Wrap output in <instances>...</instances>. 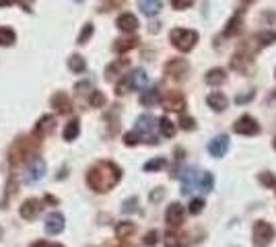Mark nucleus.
<instances>
[{
	"mask_svg": "<svg viewBox=\"0 0 276 247\" xmlns=\"http://www.w3.org/2000/svg\"><path fill=\"white\" fill-rule=\"evenodd\" d=\"M117 27L122 31H126V33H132V31L138 29V19L132 13H124V15L117 17Z\"/></svg>",
	"mask_w": 276,
	"mask_h": 247,
	"instance_id": "18",
	"label": "nucleus"
},
{
	"mask_svg": "<svg viewBox=\"0 0 276 247\" xmlns=\"http://www.w3.org/2000/svg\"><path fill=\"white\" fill-rule=\"evenodd\" d=\"M159 128H161V132H163L165 138H173L175 136V124L169 117H161L159 119Z\"/></svg>",
	"mask_w": 276,
	"mask_h": 247,
	"instance_id": "33",
	"label": "nucleus"
},
{
	"mask_svg": "<svg viewBox=\"0 0 276 247\" xmlns=\"http://www.w3.org/2000/svg\"><path fill=\"white\" fill-rule=\"evenodd\" d=\"M274 148H276V138H274Z\"/></svg>",
	"mask_w": 276,
	"mask_h": 247,
	"instance_id": "55",
	"label": "nucleus"
},
{
	"mask_svg": "<svg viewBox=\"0 0 276 247\" xmlns=\"http://www.w3.org/2000/svg\"><path fill=\"white\" fill-rule=\"evenodd\" d=\"M52 107L58 111V113H70L72 111V101H70V97L66 95V93H62V91H58V93H54L52 95Z\"/></svg>",
	"mask_w": 276,
	"mask_h": 247,
	"instance_id": "14",
	"label": "nucleus"
},
{
	"mask_svg": "<svg viewBox=\"0 0 276 247\" xmlns=\"http://www.w3.org/2000/svg\"><path fill=\"white\" fill-rule=\"evenodd\" d=\"M128 89H130V85H128V78L115 85V93H117V95H126V93H128Z\"/></svg>",
	"mask_w": 276,
	"mask_h": 247,
	"instance_id": "46",
	"label": "nucleus"
},
{
	"mask_svg": "<svg viewBox=\"0 0 276 247\" xmlns=\"http://www.w3.org/2000/svg\"><path fill=\"white\" fill-rule=\"evenodd\" d=\"M241 25H243V15L239 13V15H235L229 23H227V29H225V35L227 37H233V35H237L239 31H241Z\"/></svg>",
	"mask_w": 276,
	"mask_h": 247,
	"instance_id": "28",
	"label": "nucleus"
},
{
	"mask_svg": "<svg viewBox=\"0 0 276 247\" xmlns=\"http://www.w3.org/2000/svg\"><path fill=\"white\" fill-rule=\"evenodd\" d=\"M188 72H190V64L183 58H171L167 64H165V74L169 78L177 80V83H181L183 78H186Z\"/></svg>",
	"mask_w": 276,
	"mask_h": 247,
	"instance_id": "6",
	"label": "nucleus"
},
{
	"mask_svg": "<svg viewBox=\"0 0 276 247\" xmlns=\"http://www.w3.org/2000/svg\"><path fill=\"white\" fill-rule=\"evenodd\" d=\"M252 42L258 44V48H264V46H270L276 42V31H262V33H258Z\"/></svg>",
	"mask_w": 276,
	"mask_h": 247,
	"instance_id": "32",
	"label": "nucleus"
},
{
	"mask_svg": "<svg viewBox=\"0 0 276 247\" xmlns=\"http://www.w3.org/2000/svg\"><path fill=\"white\" fill-rule=\"evenodd\" d=\"M227 150H229V136H227V134H221V136L212 138V140L208 142V152L212 154L214 159L225 157Z\"/></svg>",
	"mask_w": 276,
	"mask_h": 247,
	"instance_id": "9",
	"label": "nucleus"
},
{
	"mask_svg": "<svg viewBox=\"0 0 276 247\" xmlns=\"http://www.w3.org/2000/svg\"><path fill=\"white\" fill-rule=\"evenodd\" d=\"M13 3H17V0H0V7H11Z\"/></svg>",
	"mask_w": 276,
	"mask_h": 247,
	"instance_id": "51",
	"label": "nucleus"
},
{
	"mask_svg": "<svg viewBox=\"0 0 276 247\" xmlns=\"http://www.w3.org/2000/svg\"><path fill=\"white\" fill-rule=\"evenodd\" d=\"M126 0H103V5H105V11H111V9H120L122 5H124Z\"/></svg>",
	"mask_w": 276,
	"mask_h": 247,
	"instance_id": "45",
	"label": "nucleus"
},
{
	"mask_svg": "<svg viewBox=\"0 0 276 247\" xmlns=\"http://www.w3.org/2000/svg\"><path fill=\"white\" fill-rule=\"evenodd\" d=\"M194 5V0H171V7L175 9V11H186L188 7H192Z\"/></svg>",
	"mask_w": 276,
	"mask_h": 247,
	"instance_id": "42",
	"label": "nucleus"
},
{
	"mask_svg": "<svg viewBox=\"0 0 276 247\" xmlns=\"http://www.w3.org/2000/svg\"><path fill=\"white\" fill-rule=\"evenodd\" d=\"M124 144L126 146H136V144H140V134L134 130V132H128L126 136H124Z\"/></svg>",
	"mask_w": 276,
	"mask_h": 247,
	"instance_id": "41",
	"label": "nucleus"
},
{
	"mask_svg": "<svg viewBox=\"0 0 276 247\" xmlns=\"http://www.w3.org/2000/svg\"><path fill=\"white\" fill-rule=\"evenodd\" d=\"M146 83H148V76H146V72L144 70H132L130 72V76H128V85H130V89H144L146 87Z\"/></svg>",
	"mask_w": 276,
	"mask_h": 247,
	"instance_id": "20",
	"label": "nucleus"
},
{
	"mask_svg": "<svg viewBox=\"0 0 276 247\" xmlns=\"http://www.w3.org/2000/svg\"><path fill=\"white\" fill-rule=\"evenodd\" d=\"M140 103L144 105V107H152L155 103H159V89H146V91H142V95H140Z\"/></svg>",
	"mask_w": 276,
	"mask_h": 247,
	"instance_id": "25",
	"label": "nucleus"
},
{
	"mask_svg": "<svg viewBox=\"0 0 276 247\" xmlns=\"http://www.w3.org/2000/svg\"><path fill=\"white\" fill-rule=\"evenodd\" d=\"M274 235H276V231H274V227L270 223H266V221H256L254 223V229H252V241H254V245L266 247V245H270L274 241Z\"/></svg>",
	"mask_w": 276,
	"mask_h": 247,
	"instance_id": "3",
	"label": "nucleus"
},
{
	"mask_svg": "<svg viewBox=\"0 0 276 247\" xmlns=\"http://www.w3.org/2000/svg\"><path fill=\"white\" fill-rule=\"evenodd\" d=\"M33 140H37V138H33ZM31 138H17V142L11 146V165L15 167V165H19L25 157H29V154L33 152V146L37 144V142H33Z\"/></svg>",
	"mask_w": 276,
	"mask_h": 247,
	"instance_id": "4",
	"label": "nucleus"
},
{
	"mask_svg": "<svg viewBox=\"0 0 276 247\" xmlns=\"http://www.w3.org/2000/svg\"><path fill=\"white\" fill-rule=\"evenodd\" d=\"M233 130L241 136H256L260 132V126L258 121L252 117V115H241L235 124H233Z\"/></svg>",
	"mask_w": 276,
	"mask_h": 247,
	"instance_id": "7",
	"label": "nucleus"
},
{
	"mask_svg": "<svg viewBox=\"0 0 276 247\" xmlns=\"http://www.w3.org/2000/svg\"><path fill=\"white\" fill-rule=\"evenodd\" d=\"M122 212H124V214H132V212H138V198H136V196L128 198L124 204H122Z\"/></svg>",
	"mask_w": 276,
	"mask_h": 247,
	"instance_id": "35",
	"label": "nucleus"
},
{
	"mask_svg": "<svg viewBox=\"0 0 276 247\" xmlns=\"http://www.w3.org/2000/svg\"><path fill=\"white\" fill-rule=\"evenodd\" d=\"M152 130H155V117H152V115L144 113V115H140L136 119V132L138 134H146L148 136Z\"/></svg>",
	"mask_w": 276,
	"mask_h": 247,
	"instance_id": "19",
	"label": "nucleus"
},
{
	"mask_svg": "<svg viewBox=\"0 0 276 247\" xmlns=\"http://www.w3.org/2000/svg\"><path fill=\"white\" fill-rule=\"evenodd\" d=\"M64 231V216L60 212H52L46 219V233L48 235H60Z\"/></svg>",
	"mask_w": 276,
	"mask_h": 247,
	"instance_id": "15",
	"label": "nucleus"
},
{
	"mask_svg": "<svg viewBox=\"0 0 276 247\" xmlns=\"http://www.w3.org/2000/svg\"><path fill=\"white\" fill-rule=\"evenodd\" d=\"M274 190H276V185H274Z\"/></svg>",
	"mask_w": 276,
	"mask_h": 247,
	"instance_id": "56",
	"label": "nucleus"
},
{
	"mask_svg": "<svg viewBox=\"0 0 276 247\" xmlns=\"http://www.w3.org/2000/svg\"><path fill=\"white\" fill-rule=\"evenodd\" d=\"M68 68H70L72 72L81 74V72H85V68H87V62H85V58H83V56L72 54V56L68 58Z\"/></svg>",
	"mask_w": 276,
	"mask_h": 247,
	"instance_id": "29",
	"label": "nucleus"
},
{
	"mask_svg": "<svg viewBox=\"0 0 276 247\" xmlns=\"http://www.w3.org/2000/svg\"><path fill=\"white\" fill-rule=\"evenodd\" d=\"M31 247H64V245H60V243H48V241H37V243H33Z\"/></svg>",
	"mask_w": 276,
	"mask_h": 247,
	"instance_id": "49",
	"label": "nucleus"
},
{
	"mask_svg": "<svg viewBox=\"0 0 276 247\" xmlns=\"http://www.w3.org/2000/svg\"><path fill=\"white\" fill-rule=\"evenodd\" d=\"M87 89H89V83H87V80L76 85V91H78V93H83V91H87Z\"/></svg>",
	"mask_w": 276,
	"mask_h": 247,
	"instance_id": "50",
	"label": "nucleus"
},
{
	"mask_svg": "<svg viewBox=\"0 0 276 247\" xmlns=\"http://www.w3.org/2000/svg\"><path fill=\"white\" fill-rule=\"evenodd\" d=\"M138 46V37H126V39H115L113 44V50L120 52V54H124V52H130Z\"/></svg>",
	"mask_w": 276,
	"mask_h": 247,
	"instance_id": "26",
	"label": "nucleus"
},
{
	"mask_svg": "<svg viewBox=\"0 0 276 247\" xmlns=\"http://www.w3.org/2000/svg\"><path fill=\"white\" fill-rule=\"evenodd\" d=\"M78 132H81L78 119H70V121L66 124V128H64V140H66V142H72V140L78 136Z\"/></svg>",
	"mask_w": 276,
	"mask_h": 247,
	"instance_id": "31",
	"label": "nucleus"
},
{
	"mask_svg": "<svg viewBox=\"0 0 276 247\" xmlns=\"http://www.w3.org/2000/svg\"><path fill=\"white\" fill-rule=\"evenodd\" d=\"M89 105L91 107H103L105 105V95H103L101 91H93L89 95Z\"/></svg>",
	"mask_w": 276,
	"mask_h": 247,
	"instance_id": "34",
	"label": "nucleus"
},
{
	"mask_svg": "<svg viewBox=\"0 0 276 247\" xmlns=\"http://www.w3.org/2000/svg\"><path fill=\"white\" fill-rule=\"evenodd\" d=\"M44 200H46V202H50V204H58V200H56L54 196H50V194H48V196H46Z\"/></svg>",
	"mask_w": 276,
	"mask_h": 247,
	"instance_id": "52",
	"label": "nucleus"
},
{
	"mask_svg": "<svg viewBox=\"0 0 276 247\" xmlns=\"http://www.w3.org/2000/svg\"><path fill=\"white\" fill-rule=\"evenodd\" d=\"M54 128H56V117L54 115H42L40 121L35 124V128H33V138L42 140V138L50 136L54 132Z\"/></svg>",
	"mask_w": 276,
	"mask_h": 247,
	"instance_id": "8",
	"label": "nucleus"
},
{
	"mask_svg": "<svg viewBox=\"0 0 276 247\" xmlns=\"http://www.w3.org/2000/svg\"><path fill=\"white\" fill-rule=\"evenodd\" d=\"M163 198H165V190H163V188H155V190L150 192V196H148V200H150V202H155V204H157V202H161Z\"/></svg>",
	"mask_w": 276,
	"mask_h": 247,
	"instance_id": "44",
	"label": "nucleus"
},
{
	"mask_svg": "<svg viewBox=\"0 0 276 247\" xmlns=\"http://www.w3.org/2000/svg\"><path fill=\"white\" fill-rule=\"evenodd\" d=\"M179 126H181V130L192 132V130H196V119L192 115H181L179 117Z\"/></svg>",
	"mask_w": 276,
	"mask_h": 247,
	"instance_id": "36",
	"label": "nucleus"
},
{
	"mask_svg": "<svg viewBox=\"0 0 276 247\" xmlns=\"http://www.w3.org/2000/svg\"><path fill=\"white\" fill-rule=\"evenodd\" d=\"M93 25H91V23H87L85 27H83V31H81V35H78V44L83 46V44H87L89 39H91V35H93Z\"/></svg>",
	"mask_w": 276,
	"mask_h": 247,
	"instance_id": "38",
	"label": "nucleus"
},
{
	"mask_svg": "<svg viewBox=\"0 0 276 247\" xmlns=\"http://www.w3.org/2000/svg\"><path fill=\"white\" fill-rule=\"evenodd\" d=\"M128 66H130V60H128V58H120V60L111 62V64L105 68V78H107V80H113L115 76H120L122 72H124Z\"/></svg>",
	"mask_w": 276,
	"mask_h": 247,
	"instance_id": "17",
	"label": "nucleus"
},
{
	"mask_svg": "<svg viewBox=\"0 0 276 247\" xmlns=\"http://www.w3.org/2000/svg\"><path fill=\"white\" fill-rule=\"evenodd\" d=\"M163 167H165V159H161V157L144 163V171H148V173H150V171H159V169H163Z\"/></svg>",
	"mask_w": 276,
	"mask_h": 247,
	"instance_id": "37",
	"label": "nucleus"
},
{
	"mask_svg": "<svg viewBox=\"0 0 276 247\" xmlns=\"http://www.w3.org/2000/svg\"><path fill=\"white\" fill-rule=\"evenodd\" d=\"M120 179H122V169L111 161H99L87 171L89 188L97 194H105L113 190L120 183Z\"/></svg>",
	"mask_w": 276,
	"mask_h": 247,
	"instance_id": "1",
	"label": "nucleus"
},
{
	"mask_svg": "<svg viewBox=\"0 0 276 247\" xmlns=\"http://www.w3.org/2000/svg\"><path fill=\"white\" fill-rule=\"evenodd\" d=\"M163 107L169 111H183V107H186V97H183L179 91H169L163 97Z\"/></svg>",
	"mask_w": 276,
	"mask_h": 247,
	"instance_id": "12",
	"label": "nucleus"
},
{
	"mask_svg": "<svg viewBox=\"0 0 276 247\" xmlns=\"http://www.w3.org/2000/svg\"><path fill=\"white\" fill-rule=\"evenodd\" d=\"M15 42H17V33H15V31L11 27H0V46L9 48Z\"/></svg>",
	"mask_w": 276,
	"mask_h": 247,
	"instance_id": "30",
	"label": "nucleus"
},
{
	"mask_svg": "<svg viewBox=\"0 0 276 247\" xmlns=\"http://www.w3.org/2000/svg\"><path fill=\"white\" fill-rule=\"evenodd\" d=\"M46 175V161L42 157H29L27 165H25V181L27 183H35L40 179H44Z\"/></svg>",
	"mask_w": 276,
	"mask_h": 247,
	"instance_id": "5",
	"label": "nucleus"
},
{
	"mask_svg": "<svg viewBox=\"0 0 276 247\" xmlns=\"http://www.w3.org/2000/svg\"><path fill=\"white\" fill-rule=\"evenodd\" d=\"M138 7L146 17H155L161 11V0H138Z\"/></svg>",
	"mask_w": 276,
	"mask_h": 247,
	"instance_id": "22",
	"label": "nucleus"
},
{
	"mask_svg": "<svg viewBox=\"0 0 276 247\" xmlns=\"http://www.w3.org/2000/svg\"><path fill=\"white\" fill-rule=\"evenodd\" d=\"M206 103H208V107H210L212 111H225L227 105H229V99H227L225 93L214 91V93H210V95L206 97Z\"/></svg>",
	"mask_w": 276,
	"mask_h": 247,
	"instance_id": "16",
	"label": "nucleus"
},
{
	"mask_svg": "<svg viewBox=\"0 0 276 247\" xmlns=\"http://www.w3.org/2000/svg\"><path fill=\"white\" fill-rule=\"evenodd\" d=\"M169 39L179 52H190L198 44V33L194 29H173L169 33Z\"/></svg>",
	"mask_w": 276,
	"mask_h": 247,
	"instance_id": "2",
	"label": "nucleus"
},
{
	"mask_svg": "<svg viewBox=\"0 0 276 247\" xmlns=\"http://www.w3.org/2000/svg\"><path fill=\"white\" fill-rule=\"evenodd\" d=\"M206 85H210V87H217V85H223L225 80H227V72L223 70V68H212V70H208L206 72Z\"/></svg>",
	"mask_w": 276,
	"mask_h": 247,
	"instance_id": "21",
	"label": "nucleus"
},
{
	"mask_svg": "<svg viewBox=\"0 0 276 247\" xmlns=\"http://www.w3.org/2000/svg\"><path fill=\"white\" fill-rule=\"evenodd\" d=\"M212 188H214V177H212V173H208V171L200 173V177H198V190L204 192V194H208V192H212Z\"/></svg>",
	"mask_w": 276,
	"mask_h": 247,
	"instance_id": "27",
	"label": "nucleus"
},
{
	"mask_svg": "<svg viewBox=\"0 0 276 247\" xmlns=\"http://www.w3.org/2000/svg\"><path fill=\"white\" fill-rule=\"evenodd\" d=\"M165 245H167V247H188V237L169 231V233L165 235Z\"/></svg>",
	"mask_w": 276,
	"mask_h": 247,
	"instance_id": "24",
	"label": "nucleus"
},
{
	"mask_svg": "<svg viewBox=\"0 0 276 247\" xmlns=\"http://www.w3.org/2000/svg\"><path fill=\"white\" fill-rule=\"evenodd\" d=\"M120 247H130V245H120Z\"/></svg>",
	"mask_w": 276,
	"mask_h": 247,
	"instance_id": "54",
	"label": "nucleus"
},
{
	"mask_svg": "<svg viewBox=\"0 0 276 247\" xmlns=\"http://www.w3.org/2000/svg\"><path fill=\"white\" fill-rule=\"evenodd\" d=\"M17 3H19L27 13H31V11H33V0H17Z\"/></svg>",
	"mask_w": 276,
	"mask_h": 247,
	"instance_id": "48",
	"label": "nucleus"
},
{
	"mask_svg": "<svg viewBox=\"0 0 276 247\" xmlns=\"http://www.w3.org/2000/svg\"><path fill=\"white\" fill-rule=\"evenodd\" d=\"M254 97H256V91H250V93H245V95H237L235 101H237V103H245V101H250V99H254Z\"/></svg>",
	"mask_w": 276,
	"mask_h": 247,
	"instance_id": "47",
	"label": "nucleus"
},
{
	"mask_svg": "<svg viewBox=\"0 0 276 247\" xmlns=\"http://www.w3.org/2000/svg\"><path fill=\"white\" fill-rule=\"evenodd\" d=\"M196 171L194 169H183L181 171V194L183 196H188V194H192L196 188H198V179H196Z\"/></svg>",
	"mask_w": 276,
	"mask_h": 247,
	"instance_id": "13",
	"label": "nucleus"
},
{
	"mask_svg": "<svg viewBox=\"0 0 276 247\" xmlns=\"http://www.w3.org/2000/svg\"><path fill=\"white\" fill-rule=\"evenodd\" d=\"M252 3H256V0H243V5H252Z\"/></svg>",
	"mask_w": 276,
	"mask_h": 247,
	"instance_id": "53",
	"label": "nucleus"
},
{
	"mask_svg": "<svg viewBox=\"0 0 276 247\" xmlns=\"http://www.w3.org/2000/svg\"><path fill=\"white\" fill-rule=\"evenodd\" d=\"M134 231H136V225L130 223V221H122V223L115 225V237L117 239H128L130 235H134Z\"/></svg>",
	"mask_w": 276,
	"mask_h": 247,
	"instance_id": "23",
	"label": "nucleus"
},
{
	"mask_svg": "<svg viewBox=\"0 0 276 247\" xmlns=\"http://www.w3.org/2000/svg\"><path fill=\"white\" fill-rule=\"evenodd\" d=\"M183 216H186V210H183V206H181V204L173 202L171 206H167L165 221H167V225H169V227H173V229L181 227V223H183Z\"/></svg>",
	"mask_w": 276,
	"mask_h": 247,
	"instance_id": "10",
	"label": "nucleus"
},
{
	"mask_svg": "<svg viewBox=\"0 0 276 247\" xmlns=\"http://www.w3.org/2000/svg\"><path fill=\"white\" fill-rule=\"evenodd\" d=\"M146 247H155L157 243H159V233L157 231H148L146 235H144V241H142Z\"/></svg>",
	"mask_w": 276,
	"mask_h": 247,
	"instance_id": "40",
	"label": "nucleus"
},
{
	"mask_svg": "<svg viewBox=\"0 0 276 247\" xmlns=\"http://www.w3.org/2000/svg\"><path fill=\"white\" fill-rule=\"evenodd\" d=\"M19 212H21V216L25 221H33V219H37L40 212H42V202L37 198H29V200H25L21 204Z\"/></svg>",
	"mask_w": 276,
	"mask_h": 247,
	"instance_id": "11",
	"label": "nucleus"
},
{
	"mask_svg": "<svg viewBox=\"0 0 276 247\" xmlns=\"http://www.w3.org/2000/svg\"><path fill=\"white\" fill-rule=\"evenodd\" d=\"M260 183L266 185V188H274V185H276V175L264 171V173H260Z\"/></svg>",
	"mask_w": 276,
	"mask_h": 247,
	"instance_id": "39",
	"label": "nucleus"
},
{
	"mask_svg": "<svg viewBox=\"0 0 276 247\" xmlns=\"http://www.w3.org/2000/svg\"><path fill=\"white\" fill-rule=\"evenodd\" d=\"M192 214H200L202 210H204V200H200V198H194L192 202H190V208H188Z\"/></svg>",
	"mask_w": 276,
	"mask_h": 247,
	"instance_id": "43",
	"label": "nucleus"
}]
</instances>
